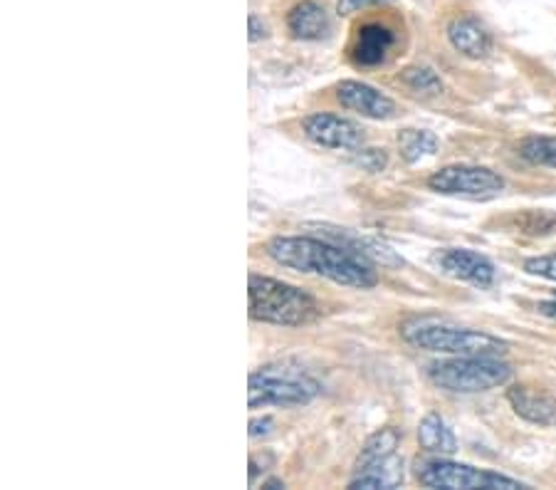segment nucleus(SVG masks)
<instances>
[{
	"label": "nucleus",
	"mask_w": 556,
	"mask_h": 490,
	"mask_svg": "<svg viewBox=\"0 0 556 490\" xmlns=\"http://www.w3.org/2000/svg\"><path fill=\"white\" fill-rule=\"evenodd\" d=\"M265 250L282 268L319 275L344 288L371 290L379 285V275L369 258L327 238L277 236L265 245Z\"/></svg>",
	"instance_id": "nucleus-1"
},
{
	"label": "nucleus",
	"mask_w": 556,
	"mask_h": 490,
	"mask_svg": "<svg viewBox=\"0 0 556 490\" xmlns=\"http://www.w3.org/2000/svg\"><path fill=\"white\" fill-rule=\"evenodd\" d=\"M401 337L411 347L453 357H500L507 352L505 340L468 327H455L430 317H411L401 325Z\"/></svg>",
	"instance_id": "nucleus-2"
},
{
	"label": "nucleus",
	"mask_w": 556,
	"mask_h": 490,
	"mask_svg": "<svg viewBox=\"0 0 556 490\" xmlns=\"http://www.w3.org/2000/svg\"><path fill=\"white\" fill-rule=\"evenodd\" d=\"M250 317L255 322L280 327L309 325L322 315V305L307 290L287 285L267 275H250Z\"/></svg>",
	"instance_id": "nucleus-3"
},
{
	"label": "nucleus",
	"mask_w": 556,
	"mask_h": 490,
	"mask_svg": "<svg viewBox=\"0 0 556 490\" xmlns=\"http://www.w3.org/2000/svg\"><path fill=\"white\" fill-rule=\"evenodd\" d=\"M322 394V384L287 364H267L250 374V409L260 406H302Z\"/></svg>",
	"instance_id": "nucleus-4"
},
{
	"label": "nucleus",
	"mask_w": 556,
	"mask_h": 490,
	"mask_svg": "<svg viewBox=\"0 0 556 490\" xmlns=\"http://www.w3.org/2000/svg\"><path fill=\"white\" fill-rule=\"evenodd\" d=\"M428 379L445 392L480 394L505 387L512 379V367L500 357H455L433 364Z\"/></svg>",
	"instance_id": "nucleus-5"
},
{
	"label": "nucleus",
	"mask_w": 556,
	"mask_h": 490,
	"mask_svg": "<svg viewBox=\"0 0 556 490\" xmlns=\"http://www.w3.org/2000/svg\"><path fill=\"white\" fill-rule=\"evenodd\" d=\"M418 481L426 488H445V490H517L527 488L524 483L514 481L510 476H502L495 471H480L468 463H455L448 458H433L418 466Z\"/></svg>",
	"instance_id": "nucleus-6"
},
{
	"label": "nucleus",
	"mask_w": 556,
	"mask_h": 490,
	"mask_svg": "<svg viewBox=\"0 0 556 490\" xmlns=\"http://www.w3.org/2000/svg\"><path fill=\"white\" fill-rule=\"evenodd\" d=\"M428 189L440 196L485 201V198H495L505 191V179L487 166L453 164L430 174Z\"/></svg>",
	"instance_id": "nucleus-7"
},
{
	"label": "nucleus",
	"mask_w": 556,
	"mask_h": 490,
	"mask_svg": "<svg viewBox=\"0 0 556 490\" xmlns=\"http://www.w3.org/2000/svg\"><path fill=\"white\" fill-rule=\"evenodd\" d=\"M304 137L314 142L317 147L324 149H339V151H356L364 144L366 134L356 122L346 117H337L329 112L309 114L302 124Z\"/></svg>",
	"instance_id": "nucleus-8"
},
{
	"label": "nucleus",
	"mask_w": 556,
	"mask_h": 490,
	"mask_svg": "<svg viewBox=\"0 0 556 490\" xmlns=\"http://www.w3.org/2000/svg\"><path fill=\"white\" fill-rule=\"evenodd\" d=\"M435 263L450 278L460 283L475 285V288H490L495 283V265L470 248H445L443 253L435 255Z\"/></svg>",
	"instance_id": "nucleus-9"
},
{
	"label": "nucleus",
	"mask_w": 556,
	"mask_h": 490,
	"mask_svg": "<svg viewBox=\"0 0 556 490\" xmlns=\"http://www.w3.org/2000/svg\"><path fill=\"white\" fill-rule=\"evenodd\" d=\"M337 99L342 107L351 109V112L369 119H381V122L393 119L398 114V104L381 90H376V87L366 85V82H342V85L337 87Z\"/></svg>",
	"instance_id": "nucleus-10"
},
{
	"label": "nucleus",
	"mask_w": 556,
	"mask_h": 490,
	"mask_svg": "<svg viewBox=\"0 0 556 490\" xmlns=\"http://www.w3.org/2000/svg\"><path fill=\"white\" fill-rule=\"evenodd\" d=\"M448 40L460 55L470 60H482L492 50V35L475 15H460L448 23Z\"/></svg>",
	"instance_id": "nucleus-11"
},
{
	"label": "nucleus",
	"mask_w": 556,
	"mask_h": 490,
	"mask_svg": "<svg viewBox=\"0 0 556 490\" xmlns=\"http://www.w3.org/2000/svg\"><path fill=\"white\" fill-rule=\"evenodd\" d=\"M393 45H396V35H393L391 28H386L381 23H366L356 33L351 57H354L356 65L376 67L386 60Z\"/></svg>",
	"instance_id": "nucleus-12"
},
{
	"label": "nucleus",
	"mask_w": 556,
	"mask_h": 490,
	"mask_svg": "<svg viewBox=\"0 0 556 490\" xmlns=\"http://www.w3.org/2000/svg\"><path fill=\"white\" fill-rule=\"evenodd\" d=\"M287 28H290L292 38L297 40H322L327 38L332 30V20H329L327 10L319 3L304 0V3L295 5L287 15Z\"/></svg>",
	"instance_id": "nucleus-13"
},
{
	"label": "nucleus",
	"mask_w": 556,
	"mask_h": 490,
	"mask_svg": "<svg viewBox=\"0 0 556 490\" xmlns=\"http://www.w3.org/2000/svg\"><path fill=\"white\" fill-rule=\"evenodd\" d=\"M510 399L512 409L517 411L522 419L532 421V424H542V426H556V401L552 396L534 392L529 387H514L507 394Z\"/></svg>",
	"instance_id": "nucleus-14"
},
{
	"label": "nucleus",
	"mask_w": 556,
	"mask_h": 490,
	"mask_svg": "<svg viewBox=\"0 0 556 490\" xmlns=\"http://www.w3.org/2000/svg\"><path fill=\"white\" fill-rule=\"evenodd\" d=\"M418 443L423 451L438 453V456H453L458 451V439L453 429L443 421L440 414H428L418 426Z\"/></svg>",
	"instance_id": "nucleus-15"
},
{
	"label": "nucleus",
	"mask_w": 556,
	"mask_h": 490,
	"mask_svg": "<svg viewBox=\"0 0 556 490\" xmlns=\"http://www.w3.org/2000/svg\"><path fill=\"white\" fill-rule=\"evenodd\" d=\"M403 483V461L398 456L386 458V461L376 463V466L359 471L349 481V488H398Z\"/></svg>",
	"instance_id": "nucleus-16"
},
{
	"label": "nucleus",
	"mask_w": 556,
	"mask_h": 490,
	"mask_svg": "<svg viewBox=\"0 0 556 490\" xmlns=\"http://www.w3.org/2000/svg\"><path fill=\"white\" fill-rule=\"evenodd\" d=\"M398 443H401V434H398L396 429H381L376 431L374 436H369L364 443V448H361V453L356 456V463H354V471H366V468L376 466V463L386 461V458L396 456V448Z\"/></svg>",
	"instance_id": "nucleus-17"
},
{
	"label": "nucleus",
	"mask_w": 556,
	"mask_h": 490,
	"mask_svg": "<svg viewBox=\"0 0 556 490\" xmlns=\"http://www.w3.org/2000/svg\"><path fill=\"white\" fill-rule=\"evenodd\" d=\"M438 137L428 129H403L398 134V149L406 164H418L426 156H433L438 151Z\"/></svg>",
	"instance_id": "nucleus-18"
},
{
	"label": "nucleus",
	"mask_w": 556,
	"mask_h": 490,
	"mask_svg": "<svg viewBox=\"0 0 556 490\" xmlns=\"http://www.w3.org/2000/svg\"><path fill=\"white\" fill-rule=\"evenodd\" d=\"M401 82L413 92V95H421V97H438L443 92V80L435 70L423 65H413L406 67L401 72Z\"/></svg>",
	"instance_id": "nucleus-19"
},
{
	"label": "nucleus",
	"mask_w": 556,
	"mask_h": 490,
	"mask_svg": "<svg viewBox=\"0 0 556 490\" xmlns=\"http://www.w3.org/2000/svg\"><path fill=\"white\" fill-rule=\"evenodd\" d=\"M519 156L534 166L556 169V137H527L519 144Z\"/></svg>",
	"instance_id": "nucleus-20"
},
{
	"label": "nucleus",
	"mask_w": 556,
	"mask_h": 490,
	"mask_svg": "<svg viewBox=\"0 0 556 490\" xmlns=\"http://www.w3.org/2000/svg\"><path fill=\"white\" fill-rule=\"evenodd\" d=\"M519 228L527 236H547V233L556 231V213L549 211H529L519 218Z\"/></svg>",
	"instance_id": "nucleus-21"
},
{
	"label": "nucleus",
	"mask_w": 556,
	"mask_h": 490,
	"mask_svg": "<svg viewBox=\"0 0 556 490\" xmlns=\"http://www.w3.org/2000/svg\"><path fill=\"white\" fill-rule=\"evenodd\" d=\"M524 270H527L529 275H537V278L552 280V283H556V253L527 258L524 260Z\"/></svg>",
	"instance_id": "nucleus-22"
},
{
	"label": "nucleus",
	"mask_w": 556,
	"mask_h": 490,
	"mask_svg": "<svg viewBox=\"0 0 556 490\" xmlns=\"http://www.w3.org/2000/svg\"><path fill=\"white\" fill-rule=\"evenodd\" d=\"M356 164H359L364 171H371V174H376V171L386 169L388 156H386L384 149H361L359 156H356Z\"/></svg>",
	"instance_id": "nucleus-23"
},
{
	"label": "nucleus",
	"mask_w": 556,
	"mask_h": 490,
	"mask_svg": "<svg viewBox=\"0 0 556 490\" xmlns=\"http://www.w3.org/2000/svg\"><path fill=\"white\" fill-rule=\"evenodd\" d=\"M381 3H388V0H339L337 10L339 15H354L359 13V10L374 8V5H381Z\"/></svg>",
	"instance_id": "nucleus-24"
},
{
	"label": "nucleus",
	"mask_w": 556,
	"mask_h": 490,
	"mask_svg": "<svg viewBox=\"0 0 556 490\" xmlns=\"http://www.w3.org/2000/svg\"><path fill=\"white\" fill-rule=\"evenodd\" d=\"M272 426H275V421L270 419V416H262V419H253L250 421V439H260V436H267L272 431Z\"/></svg>",
	"instance_id": "nucleus-25"
},
{
	"label": "nucleus",
	"mask_w": 556,
	"mask_h": 490,
	"mask_svg": "<svg viewBox=\"0 0 556 490\" xmlns=\"http://www.w3.org/2000/svg\"><path fill=\"white\" fill-rule=\"evenodd\" d=\"M248 28H250V43H257V40L267 38V28L257 15H250L248 18Z\"/></svg>",
	"instance_id": "nucleus-26"
},
{
	"label": "nucleus",
	"mask_w": 556,
	"mask_h": 490,
	"mask_svg": "<svg viewBox=\"0 0 556 490\" xmlns=\"http://www.w3.org/2000/svg\"><path fill=\"white\" fill-rule=\"evenodd\" d=\"M539 312H542V315H547V317H554V320H556V297L549 302H542V305H539Z\"/></svg>",
	"instance_id": "nucleus-27"
},
{
	"label": "nucleus",
	"mask_w": 556,
	"mask_h": 490,
	"mask_svg": "<svg viewBox=\"0 0 556 490\" xmlns=\"http://www.w3.org/2000/svg\"><path fill=\"white\" fill-rule=\"evenodd\" d=\"M262 486L270 488V490H277V488H285V483L277 481V478H272V481H265V483H262Z\"/></svg>",
	"instance_id": "nucleus-28"
}]
</instances>
